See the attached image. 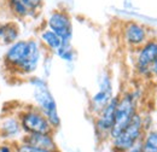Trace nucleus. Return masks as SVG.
<instances>
[{
	"mask_svg": "<svg viewBox=\"0 0 157 152\" xmlns=\"http://www.w3.org/2000/svg\"><path fill=\"white\" fill-rule=\"evenodd\" d=\"M46 55L38 38L20 39L6 47L4 66L7 73L17 77H29L39 70Z\"/></svg>",
	"mask_w": 157,
	"mask_h": 152,
	"instance_id": "f257e3e1",
	"label": "nucleus"
},
{
	"mask_svg": "<svg viewBox=\"0 0 157 152\" xmlns=\"http://www.w3.org/2000/svg\"><path fill=\"white\" fill-rule=\"evenodd\" d=\"M27 81L33 91V101L34 105L39 109L42 114L47 117L55 131H57L60 124L62 120L58 112V105L55 99V95L52 94L48 82L45 76L32 75L27 77Z\"/></svg>",
	"mask_w": 157,
	"mask_h": 152,
	"instance_id": "f03ea898",
	"label": "nucleus"
},
{
	"mask_svg": "<svg viewBox=\"0 0 157 152\" xmlns=\"http://www.w3.org/2000/svg\"><path fill=\"white\" fill-rule=\"evenodd\" d=\"M143 92L140 88H131L118 94V101L115 111V123L110 133V139L121 133L132 118L140 111V101Z\"/></svg>",
	"mask_w": 157,
	"mask_h": 152,
	"instance_id": "7ed1b4c3",
	"label": "nucleus"
},
{
	"mask_svg": "<svg viewBox=\"0 0 157 152\" xmlns=\"http://www.w3.org/2000/svg\"><path fill=\"white\" fill-rule=\"evenodd\" d=\"M132 52L136 75L144 81H152L157 73V39L150 38L143 46Z\"/></svg>",
	"mask_w": 157,
	"mask_h": 152,
	"instance_id": "20e7f679",
	"label": "nucleus"
},
{
	"mask_svg": "<svg viewBox=\"0 0 157 152\" xmlns=\"http://www.w3.org/2000/svg\"><path fill=\"white\" fill-rule=\"evenodd\" d=\"M144 134H145V128L143 124L141 114L139 111L128 123V126L116 136L111 138L109 142L114 152H126L136 142L140 141Z\"/></svg>",
	"mask_w": 157,
	"mask_h": 152,
	"instance_id": "39448f33",
	"label": "nucleus"
},
{
	"mask_svg": "<svg viewBox=\"0 0 157 152\" xmlns=\"http://www.w3.org/2000/svg\"><path fill=\"white\" fill-rule=\"evenodd\" d=\"M21 126L24 134L33 133H55V128L47 120V117L33 105L23 106L17 112Z\"/></svg>",
	"mask_w": 157,
	"mask_h": 152,
	"instance_id": "423d86ee",
	"label": "nucleus"
},
{
	"mask_svg": "<svg viewBox=\"0 0 157 152\" xmlns=\"http://www.w3.org/2000/svg\"><path fill=\"white\" fill-rule=\"evenodd\" d=\"M45 27L55 32L62 39L63 44H71L74 38V24L73 17L65 9L52 10L45 19Z\"/></svg>",
	"mask_w": 157,
	"mask_h": 152,
	"instance_id": "0eeeda50",
	"label": "nucleus"
},
{
	"mask_svg": "<svg viewBox=\"0 0 157 152\" xmlns=\"http://www.w3.org/2000/svg\"><path fill=\"white\" fill-rule=\"evenodd\" d=\"M118 94H115L106 106L93 117L94 134L98 142H109L110 133L115 123V111L117 106Z\"/></svg>",
	"mask_w": 157,
	"mask_h": 152,
	"instance_id": "6e6552de",
	"label": "nucleus"
},
{
	"mask_svg": "<svg viewBox=\"0 0 157 152\" xmlns=\"http://www.w3.org/2000/svg\"><path fill=\"white\" fill-rule=\"evenodd\" d=\"M150 38V29L138 21H126L121 25L122 42L131 51H134L143 46Z\"/></svg>",
	"mask_w": 157,
	"mask_h": 152,
	"instance_id": "1a4fd4ad",
	"label": "nucleus"
},
{
	"mask_svg": "<svg viewBox=\"0 0 157 152\" xmlns=\"http://www.w3.org/2000/svg\"><path fill=\"white\" fill-rule=\"evenodd\" d=\"M24 132L22 129L17 114L6 115L0 121V138L7 142H18L23 139Z\"/></svg>",
	"mask_w": 157,
	"mask_h": 152,
	"instance_id": "9d476101",
	"label": "nucleus"
},
{
	"mask_svg": "<svg viewBox=\"0 0 157 152\" xmlns=\"http://www.w3.org/2000/svg\"><path fill=\"white\" fill-rule=\"evenodd\" d=\"M23 141L51 152H59L58 145L55 139V133H33L24 134Z\"/></svg>",
	"mask_w": 157,
	"mask_h": 152,
	"instance_id": "9b49d317",
	"label": "nucleus"
},
{
	"mask_svg": "<svg viewBox=\"0 0 157 152\" xmlns=\"http://www.w3.org/2000/svg\"><path fill=\"white\" fill-rule=\"evenodd\" d=\"M114 95H115V92L97 88V91L90 97V100H88V112H90V115L92 117H94L98 112H100L106 106V104L113 99Z\"/></svg>",
	"mask_w": 157,
	"mask_h": 152,
	"instance_id": "f8f14e48",
	"label": "nucleus"
},
{
	"mask_svg": "<svg viewBox=\"0 0 157 152\" xmlns=\"http://www.w3.org/2000/svg\"><path fill=\"white\" fill-rule=\"evenodd\" d=\"M21 39V28L16 21L0 22V45L10 46Z\"/></svg>",
	"mask_w": 157,
	"mask_h": 152,
	"instance_id": "ddd939ff",
	"label": "nucleus"
},
{
	"mask_svg": "<svg viewBox=\"0 0 157 152\" xmlns=\"http://www.w3.org/2000/svg\"><path fill=\"white\" fill-rule=\"evenodd\" d=\"M39 41L41 42L42 47L45 48V51L47 53H51L55 56V53L59 50V47L63 45V41L62 39L59 38L58 35L52 32L51 29H48L47 27L42 28L39 32Z\"/></svg>",
	"mask_w": 157,
	"mask_h": 152,
	"instance_id": "4468645a",
	"label": "nucleus"
},
{
	"mask_svg": "<svg viewBox=\"0 0 157 152\" xmlns=\"http://www.w3.org/2000/svg\"><path fill=\"white\" fill-rule=\"evenodd\" d=\"M143 152H157V127L145 132L143 136Z\"/></svg>",
	"mask_w": 157,
	"mask_h": 152,
	"instance_id": "2eb2a0df",
	"label": "nucleus"
},
{
	"mask_svg": "<svg viewBox=\"0 0 157 152\" xmlns=\"http://www.w3.org/2000/svg\"><path fill=\"white\" fill-rule=\"evenodd\" d=\"M55 56L67 64H71L76 59V51L74 50L73 44H63L58 51L55 53Z\"/></svg>",
	"mask_w": 157,
	"mask_h": 152,
	"instance_id": "dca6fc26",
	"label": "nucleus"
},
{
	"mask_svg": "<svg viewBox=\"0 0 157 152\" xmlns=\"http://www.w3.org/2000/svg\"><path fill=\"white\" fill-rule=\"evenodd\" d=\"M20 1L23 5H25L36 17H39L45 5V0H20Z\"/></svg>",
	"mask_w": 157,
	"mask_h": 152,
	"instance_id": "f3484780",
	"label": "nucleus"
},
{
	"mask_svg": "<svg viewBox=\"0 0 157 152\" xmlns=\"http://www.w3.org/2000/svg\"><path fill=\"white\" fill-rule=\"evenodd\" d=\"M15 152H51L44 149H39L36 146H33L23 140H21L18 142H15Z\"/></svg>",
	"mask_w": 157,
	"mask_h": 152,
	"instance_id": "a211bd4d",
	"label": "nucleus"
},
{
	"mask_svg": "<svg viewBox=\"0 0 157 152\" xmlns=\"http://www.w3.org/2000/svg\"><path fill=\"white\" fill-rule=\"evenodd\" d=\"M0 152H15V145L12 142L4 141L0 144Z\"/></svg>",
	"mask_w": 157,
	"mask_h": 152,
	"instance_id": "6ab92c4d",
	"label": "nucleus"
},
{
	"mask_svg": "<svg viewBox=\"0 0 157 152\" xmlns=\"http://www.w3.org/2000/svg\"><path fill=\"white\" fill-rule=\"evenodd\" d=\"M126 152H143V139L140 141L136 142L132 147H129Z\"/></svg>",
	"mask_w": 157,
	"mask_h": 152,
	"instance_id": "aec40b11",
	"label": "nucleus"
},
{
	"mask_svg": "<svg viewBox=\"0 0 157 152\" xmlns=\"http://www.w3.org/2000/svg\"><path fill=\"white\" fill-rule=\"evenodd\" d=\"M152 106H154V110L157 112V86L154 91V94H152Z\"/></svg>",
	"mask_w": 157,
	"mask_h": 152,
	"instance_id": "412c9836",
	"label": "nucleus"
},
{
	"mask_svg": "<svg viewBox=\"0 0 157 152\" xmlns=\"http://www.w3.org/2000/svg\"><path fill=\"white\" fill-rule=\"evenodd\" d=\"M152 81H155V82L157 83V73L155 74V75H154V80H152Z\"/></svg>",
	"mask_w": 157,
	"mask_h": 152,
	"instance_id": "4be33fe9",
	"label": "nucleus"
},
{
	"mask_svg": "<svg viewBox=\"0 0 157 152\" xmlns=\"http://www.w3.org/2000/svg\"><path fill=\"white\" fill-rule=\"evenodd\" d=\"M0 1H2V0H0Z\"/></svg>",
	"mask_w": 157,
	"mask_h": 152,
	"instance_id": "5701e85b",
	"label": "nucleus"
}]
</instances>
